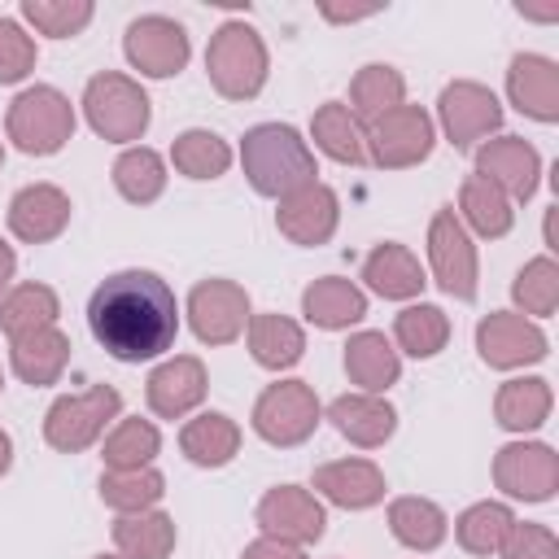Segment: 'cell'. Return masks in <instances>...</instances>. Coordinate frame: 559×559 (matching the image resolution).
Returning <instances> with one entry per match:
<instances>
[{"instance_id": "obj_1", "label": "cell", "mask_w": 559, "mask_h": 559, "mask_svg": "<svg viewBox=\"0 0 559 559\" xmlns=\"http://www.w3.org/2000/svg\"><path fill=\"white\" fill-rule=\"evenodd\" d=\"M87 328L96 345L118 362H153L175 349L179 301L175 288L144 266L105 275L87 297Z\"/></svg>"}, {"instance_id": "obj_2", "label": "cell", "mask_w": 559, "mask_h": 559, "mask_svg": "<svg viewBox=\"0 0 559 559\" xmlns=\"http://www.w3.org/2000/svg\"><path fill=\"white\" fill-rule=\"evenodd\" d=\"M240 170L258 197H288L301 183H314V148L288 122H258L240 135Z\"/></svg>"}, {"instance_id": "obj_3", "label": "cell", "mask_w": 559, "mask_h": 559, "mask_svg": "<svg viewBox=\"0 0 559 559\" xmlns=\"http://www.w3.org/2000/svg\"><path fill=\"white\" fill-rule=\"evenodd\" d=\"M205 74L210 87L223 100H253L266 87L271 74V52L258 26H249L245 17H227L205 48Z\"/></svg>"}, {"instance_id": "obj_4", "label": "cell", "mask_w": 559, "mask_h": 559, "mask_svg": "<svg viewBox=\"0 0 559 559\" xmlns=\"http://www.w3.org/2000/svg\"><path fill=\"white\" fill-rule=\"evenodd\" d=\"M74 127H79L74 105L52 83L22 87L9 100V114H4V135L26 157H52V153H61L74 140Z\"/></svg>"}, {"instance_id": "obj_5", "label": "cell", "mask_w": 559, "mask_h": 559, "mask_svg": "<svg viewBox=\"0 0 559 559\" xmlns=\"http://www.w3.org/2000/svg\"><path fill=\"white\" fill-rule=\"evenodd\" d=\"M79 105H83L87 127H92L100 140L127 144V148L140 144L144 131H148V122H153V100H148V92L140 87V79H131V74H122V70H100V74H92Z\"/></svg>"}, {"instance_id": "obj_6", "label": "cell", "mask_w": 559, "mask_h": 559, "mask_svg": "<svg viewBox=\"0 0 559 559\" xmlns=\"http://www.w3.org/2000/svg\"><path fill=\"white\" fill-rule=\"evenodd\" d=\"M122 419V393L114 384H92L83 393H61L44 415V441L57 454H79L96 445Z\"/></svg>"}, {"instance_id": "obj_7", "label": "cell", "mask_w": 559, "mask_h": 559, "mask_svg": "<svg viewBox=\"0 0 559 559\" xmlns=\"http://www.w3.org/2000/svg\"><path fill=\"white\" fill-rule=\"evenodd\" d=\"M249 424L266 445L293 450L314 437V428L323 424V406L306 380H275L258 393Z\"/></svg>"}, {"instance_id": "obj_8", "label": "cell", "mask_w": 559, "mask_h": 559, "mask_svg": "<svg viewBox=\"0 0 559 559\" xmlns=\"http://www.w3.org/2000/svg\"><path fill=\"white\" fill-rule=\"evenodd\" d=\"M428 266L432 280L445 297L454 301H476L480 288V262H476V245L467 236V227L459 223L454 205H441L428 218Z\"/></svg>"}, {"instance_id": "obj_9", "label": "cell", "mask_w": 559, "mask_h": 559, "mask_svg": "<svg viewBox=\"0 0 559 559\" xmlns=\"http://www.w3.org/2000/svg\"><path fill=\"white\" fill-rule=\"evenodd\" d=\"M367 131V162L380 170H411L432 157L437 127L424 105H397L393 114L376 118Z\"/></svg>"}, {"instance_id": "obj_10", "label": "cell", "mask_w": 559, "mask_h": 559, "mask_svg": "<svg viewBox=\"0 0 559 559\" xmlns=\"http://www.w3.org/2000/svg\"><path fill=\"white\" fill-rule=\"evenodd\" d=\"M432 127H441V135L454 148H476L502 131V100L476 79H454L437 96V122Z\"/></svg>"}, {"instance_id": "obj_11", "label": "cell", "mask_w": 559, "mask_h": 559, "mask_svg": "<svg viewBox=\"0 0 559 559\" xmlns=\"http://www.w3.org/2000/svg\"><path fill=\"white\" fill-rule=\"evenodd\" d=\"M183 314H188V328L201 345H231L245 336L253 310H249V293L236 280L210 275V280L192 284Z\"/></svg>"}, {"instance_id": "obj_12", "label": "cell", "mask_w": 559, "mask_h": 559, "mask_svg": "<svg viewBox=\"0 0 559 559\" xmlns=\"http://www.w3.org/2000/svg\"><path fill=\"white\" fill-rule=\"evenodd\" d=\"M493 485L511 502H550L559 493V454L546 441L515 437L493 454Z\"/></svg>"}, {"instance_id": "obj_13", "label": "cell", "mask_w": 559, "mask_h": 559, "mask_svg": "<svg viewBox=\"0 0 559 559\" xmlns=\"http://www.w3.org/2000/svg\"><path fill=\"white\" fill-rule=\"evenodd\" d=\"M476 354L493 371H520V367L542 362L550 354V341H546L542 323H533L515 310H489L476 323Z\"/></svg>"}, {"instance_id": "obj_14", "label": "cell", "mask_w": 559, "mask_h": 559, "mask_svg": "<svg viewBox=\"0 0 559 559\" xmlns=\"http://www.w3.org/2000/svg\"><path fill=\"white\" fill-rule=\"evenodd\" d=\"M122 52L131 61V70H140L144 79H170L188 66L192 57V39L183 31V22L166 17V13H144L127 26L122 35Z\"/></svg>"}, {"instance_id": "obj_15", "label": "cell", "mask_w": 559, "mask_h": 559, "mask_svg": "<svg viewBox=\"0 0 559 559\" xmlns=\"http://www.w3.org/2000/svg\"><path fill=\"white\" fill-rule=\"evenodd\" d=\"M253 520L262 528V537H275V542H288V546H314L328 528V511L323 502L306 489V485H275L258 498L253 507Z\"/></svg>"}, {"instance_id": "obj_16", "label": "cell", "mask_w": 559, "mask_h": 559, "mask_svg": "<svg viewBox=\"0 0 559 559\" xmlns=\"http://www.w3.org/2000/svg\"><path fill=\"white\" fill-rule=\"evenodd\" d=\"M275 227H280V236H288L301 249L328 245L336 236V227H341V197H336V188H328L323 179L293 188L288 197L275 201Z\"/></svg>"}, {"instance_id": "obj_17", "label": "cell", "mask_w": 559, "mask_h": 559, "mask_svg": "<svg viewBox=\"0 0 559 559\" xmlns=\"http://www.w3.org/2000/svg\"><path fill=\"white\" fill-rule=\"evenodd\" d=\"M476 175L489 179L493 188L507 192V201L524 205L533 201L537 183H542V153L524 140V135H493L485 144H476Z\"/></svg>"}, {"instance_id": "obj_18", "label": "cell", "mask_w": 559, "mask_h": 559, "mask_svg": "<svg viewBox=\"0 0 559 559\" xmlns=\"http://www.w3.org/2000/svg\"><path fill=\"white\" fill-rule=\"evenodd\" d=\"M210 393V371L197 354H170L162 358L144 380V402L157 419H183L192 415Z\"/></svg>"}, {"instance_id": "obj_19", "label": "cell", "mask_w": 559, "mask_h": 559, "mask_svg": "<svg viewBox=\"0 0 559 559\" xmlns=\"http://www.w3.org/2000/svg\"><path fill=\"white\" fill-rule=\"evenodd\" d=\"M384 472L371 463V459H332V463H319L314 476H310V493L319 502H332L341 511H367V507H380L384 502Z\"/></svg>"}, {"instance_id": "obj_20", "label": "cell", "mask_w": 559, "mask_h": 559, "mask_svg": "<svg viewBox=\"0 0 559 559\" xmlns=\"http://www.w3.org/2000/svg\"><path fill=\"white\" fill-rule=\"evenodd\" d=\"M507 100L542 127L559 122V66L542 52H515L507 66Z\"/></svg>"}, {"instance_id": "obj_21", "label": "cell", "mask_w": 559, "mask_h": 559, "mask_svg": "<svg viewBox=\"0 0 559 559\" xmlns=\"http://www.w3.org/2000/svg\"><path fill=\"white\" fill-rule=\"evenodd\" d=\"M70 197L57 183H26L9 201V231L22 245H48L70 227Z\"/></svg>"}, {"instance_id": "obj_22", "label": "cell", "mask_w": 559, "mask_h": 559, "mask_svg": "<svg viewBox=\"0 0 559 559\" xmlns=\"http://www.w3.org/2000/svg\"><path fill=\"white\" fill-rule=\"evenodd\" d=\"M323 415L358 450H380L397 432V411H393V402L384 393H358V389L354 393H341V397L328 402Z\"/></svg>"}, {"instance_id": "obj_23", "label": "cell", "mask_w": 559, "mask_h": 559, "mask_svg": "<svg viewBox=\"0 0 559 559\" xmlns=\"http://www.w3.org/2000/svg\"><path fill=\"white\" fill-rule=\"evenodd\" d=\"M362 284H367L376 297H384V301H415V297L424 293L428 275H424L419 258H415L406 245L380 240V245L362 258Z\"/></svg>"}, {"instance_id": "obj_24", "label": "cell", "mask_w": 559, "mask_h": 559, "mask_svg": "<svg viewBox=\"0 0 559 559\" xmlns=\"http://www.w3.org/2000/svg\"><path fill=\"white\" fill-rule=\"evenodd\" d=\"M301 314L323 332H345L367 319V293L345 275H319L301 293Z\"/></svg>"}, {"instance_id": "obj_25", "label": "cell", "mask_w": 559, "mask_h": 559, "mask_svg": "<svg viewBox=\"0 0 559 559\" xmlns=\"http://www.w3.org/2000/svg\"><path fill=\"white\" fill-rule=\"evenodd\" d=\"M9 367H13V376L22 384L48 389L70 367V336L57 323L52 328H39L31 336H17V341H9Z\"/></svg>"}, {"instance_id": "obj_26", "label": "cell", "mask_w": 559, "mask_h": 559, "mask_svg": "<svg viewBox=\"0 0 559 559\" xmlns=\"http://www.w3.org/2000/svg\"><path fill=\"white\" fill-rule=\"evenodd\" d=\"M550 411H555V389L546 376H511L493 393V419L515 437L537 432L550 419Z\"/></svg>"}, {"instance_id": "obj_27", "label": "cell", "mask_w": 559, "mask_h": 559, "mask_svg": "<svg viewBox=\"0 0 559 559\" xmlns=\"http://www.w3.org/2000/svg\"><path fill=\"white\" fill-rule=\"evenodd\" d=\"M345 376L349 384H358V393H389L402 376V354L393 349V341L384 332H354L345 341Z\"/></svg>"}, {"instance_id": "obj_28", "label": "cell", "mask_w": 559, "mask_h": 559, "mask_svg": "<svg viewBox=\"0 0 559 559\" xmlns=\"http://www.w3.org/2000/svg\"><path fill=\"white\" fill-rule=\"evenodd\" d=\"M245 345H249V354H253L258 367H266V371H288V367H297L301 354H306V328H301L297 319H288V314H275V310L249 314Z\"/></svg>"}, {"instance_id": "obj_29", "label": "cell", "mask_w": 559, "mask_h": 559, "mask_svg": "<svg viewBox=\"0 0 559 559\" xmlns=\"http://www.w3.org/2000/svg\"><path fill=\"white\" fill-rule=\"evenodd\" d=\"M179 450L197 467H227L240 454V424L223 411H197L179 428Z\"/></svg>"}, {"instance_id": "obj_30", "label": "cell", "mask_w": 559, "mask_h": 559, "mask_svg": "<svg viewBox=\"0 0 559 559\" xmlns=\"http://www.w3.org/2000/svg\"><path fill=\"white\" fill-rule=\"evenodd\" d=\"M389 533L393 542H402L415 555H432L445 537H450V515L419 493H402L389 502Z\"/></svg>"}, {"instance_id": "obj_31", "label": "cell", "mask_w": 559, "mask_h": 559, "mask_svg": "<svg viewBox=\"0 0 559 559\" xmlns=\"http://www.w3.org/2000/svg\"><path fill=\"white\" fill-rule=\"evenodd\" d=\"M459 223L467 227V236H480V240H502L511 227H515V205L507 201L502 188H493L489 179L480 175H467L463 188H459Z\"/></svg>"}, {"instance_id": "obj_32", "label": "cell", "mask_w": 559, "mask_h": 559, "mask_svg": "<svg viewBox=\"0 0 559 559\" xmlns=\"http://www.w3.org/2000/svg\"><path fill=\"white\" fill-rule=\"evenodd\" d=\"M397 105H406V79H402V70H393L389 61H367V66L349 79V100H345V109H349L362 127H371L376 118L393 114Z\"/></svg>"}, {"instance_id": "obj_33", "label": "cell", "mask_w": 559, "mask_h": 559, "mask_svg": "<svg viewBox=\"0 0 559 559\" xmlns=\"http://www.w3.org/2000/svg\"><path fill=\"white\" fill-rule=\"evenodd\" d=\"M310 140L323 157L341 166H362L367 162V131L362 122L345 109V100H323L310 118Z\"/></svg>"}, {"instance_id": "obj_34", "label": "cell", "mask_w": 559, "mask_h": 559, "mask_svg": "<svg viewBox=\"0 0 559 559\" xmlns=\"http://www.w3.org/2000/svg\"><path fill=\"white\" fill-rule=\"evenodd\" d=\"M179 528L166 511H131L114 520V546L122 559H170Z\"/></svg>"}, {"instance_id": "obj_35", "label": "cell", "mask_w": 559, "mask_h": 559, "mask_svg": "<svg viewBox=\"0 0 559 559\" xmlns=\"http://www.w3.org/2000/svg\"><path fill=\"white\" fill-rule=\"evenodd\" d=\"M57 314H61V297H57V288L35 284V280L13 284V288L0 297V332H4L9 341L31 336V332H39V328H52Z\"/></svg>"}, {"instance_id": "obj_36", "label": "cell", "mask_w": 559, "mask_h": 559, "mask_svg": "<svg viewBox=\"0 0 559 559\" xmlns=\"http://www.w3.org/2000/svg\"><path fill=\"white\" fill-rule=\"evenodd\" d=\"M162 454V432L153 419L127 415L118 419L105 437H100V459L105 472H135V467H153V459Z\"/></svg>"}, {"instance_id": "obj_37", "label": "cell", "mask_w": 559, "mask_h": 559, "mask_svg": "<svg viewBox=\"0 0 559 559\" xmlns=\"http://www.w3.org/2000/svg\"><path fill=\"white\" fill-rule=\"evenodd\" d=\"M166 179H170L166 157L148 144H131L114 157V188L131 205H153L166 192Z\"/></svg>"}, {"instance_id": "obj_38", "label": "cell", "mask_w": 559, "mask_h": 559, "mask_svg": "<svg viewBox=\"0 0 559 559\" xmlns=\"http://www.w3.org/2000/svg\"><path fill=\"white\" fill-rule=\"evenodd\" d=\"M231 162H236L231 144L210 127H188L170 144V166L183 179H218V175L231 170Z\"/></svg>"}, {"instance_id": "obj_39", "label": "cell", "mask_w": 559, "mask_h": 559, "mask_svg": "<svg viewBox=\"0 0 559 559\" xmlns=\"http://www.w3.org/2000/svg\"><path fill=\"white\" fill-rule=\"evenodd\" d=\"M450 345V314L432 301H411L393 319V349L411 358H437Z\"/></svg>"}, {"instance_id": "obj_40", "label": "cell", "mask_w": 559, "mask_h": 559, "mask_svg": "<svg viewBox=\"0 0 559 559\" xmlns=\"http://www.w3.org/2000/svg\"><path fill=\"white\" fill-rule=\"evenodd\" d=\"M511 301H515V314H524L533 323L550 319L559 310V262L550 253L528 258L511 280Z\"/></svg>"}, {"instance_id": "obj_41", "label": "cell", "mask_w": 559, "mask_h": 559, "mask_svg": "<svg viewBox=\"0 0 559 559\" xmlns=\"http://www.w3.org/2000/svg\"><path fill=\"white\" fill-rule=\"evenodd\" d=\"M511 524H515V511H511L507 502L485 498V502H472V507L454 520V542H459L467 555L489 559V555H498V546H502V537L511 533Z\"/></svg>"}, {"instance_id": "obj_42", "label": "cell", "mask_w": 559, "mask_h": 559, "mask_svg": "<svg viewBox=\"0 0 559 559\" xmlns=\"http://www.w3.org/2000/svg\"><path fill=\"white\" fill-rule=\"evenodd\" d=\"M100 502L118 515L131 511H153L166 493V476L157 467H135V472H100Z\"/></svg>"}, {"instance_id": "obj_43", "label": "cell", "mask_w": 559, "mask_h": 559, "mask_svg": "<svg viewBox=\"0 0 559 559\" xmlns=\"http://www.w3.org/2000/svg\"><path fill=\"white\" fill-rule=\"evenodd\" d=\"M96 17L92 0H22V22L48 39H74Z\"/></svg>"}, {"instance_id": "obj_44", "label": "cell", "mask_w": 559, "mask_h": 559, "mask_svg": "<svg viewBox=\"0 0 559 559\" xmlns=\"http://www.w3.org/2000/svg\"><path fill=\"white\" fill-rule=\"evenodd\" d=\"M39 61L35 35L17 17H0V83H22Z\"/></svg>"}, {"instance_id": "obj_45", "label": "cell", "mask_w": 559, "mask_h": 559, "mask_svg": "<svg viewBox=\"0 0 559 559\" xmlns=\"http://www.w3.org/2000/svg\"><path fill=\"white\" fill-rule=\"evenodd\" d=\"M498 559H559V537L550 524L515 520L511 533L498 546Z\"/></svg>"}, {"instance_id": "obj_46", "label": "cell", "mask_w": 559, "mask_h": 559, "mask_svg": "<svg viewBox=\"0 0 559 559\" xmlns=\"http://www.w3.org/2000/svg\"><path fill=\"white\" fill-rule=\"evenodd\" d=\"M240 559H306V550L301 546H288V542H275V537H253L245 550H240Z\"/></svg>"}, {"instance_id": "obj_47", "label": "cell", "mask_w": 559, "mask_h": 559, "mask_svg": "<svg viewBox=\"0 0 559 559\" xmlns=\"http://www.w3.org/2000/svg\"><path fill=\"white\" fill-rule=\"evenodd\" d=\"M13 271H17V253H13V245L0 236V297L13 288Z\"/></svg>"}, {"instance_id": "obj_48", "label": "cell", "mask_w": 559, "mask_h": 559, "mask_svg": "<svg viewBox=\"0 0 559 559\" xmlns=\"http://www.w3.org/2000/svg\"><path fill=\"white\" fill-rule=\"evenodd\" d=\"M319 13H323L328 22H362V17L380 13V4H367V9H336V4H323Z\"/></svg>"}, {"instance_id": "obj_49", "label": "cell", "mask_w": 559, "mask_h": 559, "mask_svg": "<svg viewBox=\"0 0 559 559\" xmlns=\"http://www.w3.org/2000/svg\"><path fill=\"white\" fill-rule=\"evenodd\" d=\"M555 218H559V205L546 210V223H542V240H546V253L555 258L559 253V240H555Z\"/></svg>"}, {"instance_id": "obj_50", "label": "cell", "mask_w": 559, "mask_h": 559, "mask_svg": "<svg viewBox=\"0 0 559 559\" xmlns=\"http://www.w3.org/2000/svg\"><path fill=\"white\" fill-rule=\"evenodd\" d=\"M9 467H13V437L0 428V476H9Z\"/></svg>"}, {"instance_id": "obj_51", "label": "cell", "mask_w": 559, "mask_h": 559, "mask_svg": "<svg viewBox=\"0 0 559 559\" xmlns=\"http://www.w3.org/2000/svg\"><path fill=\"white\" fill-rule=\"evenodd\" d=\"M92 559H122V555H92Z\"/></svg>"}, {"instance_id": "obj_52", "label": "cell", "mask_w": 559, "mask_h": 559, "mask_svg": "<svg viewBox=\"0 0 559 559\" xmlns=\"http://www.w3.org/2000/svg\"><path fill=\"white\" fill-rule=\"evenodd\" d=\"M0 166H4V140H0Z\"/></svg>"}, {"instance_id": "obj_53", "label": "cell", "mask_w": 559, "mask_h": 559, "mask_svg": "<svg viewBox=\"0 0 559 559\" xmlns=\"http://www.w3.org/2000/svg\"><path fill=\"white\" fill-rule=\"evenodd\" d=\"M0 393H4V371H0Z\"/></svg>"}]
</instances>
